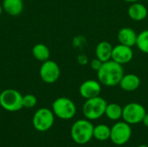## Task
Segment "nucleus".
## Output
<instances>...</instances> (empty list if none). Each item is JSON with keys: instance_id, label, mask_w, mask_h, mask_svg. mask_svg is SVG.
I'll list each match as a JSON object with an SVG mask.
<instances>
[{"instance_id": "16", "label": "nucleus", "mask_w": 148, "mask_h": 147, "mask_svg": "<svg viewBox=\"0 0 148 147\" xmlns=\"http://www.w3.org/2000/svg\"><path fill=\"white\" fill-rule=\"evenodd\" d=\"M2 6L4 11L12 16L20 15L23 10V0H3Z\"/></svg>"}, {"instance_id": "23", "label": "nucleus", "mask_w": 148, "mask_h": 147, "mask_svg": "<svg viewBox=\"0 0 148 147\" xmlns=\"http://www.w3.org/2000/svg\"><path fill=\"white\" fill-rule=\"evenodd\" d=\"M78 61L81 64H85V63H87V57L85 55H79Z\"/></svg>"}, {"instance_id": "5", "label": "nucleus", "mask_w": 148, "mask_h": 147, "mask_svg": "<svg viewBox=\"0 0 148 147\" xmlns=\"http://www.w3.org/2000/svg\"><path fill=\"white\" fill-rule=\"evenodd\" d=\"M54 114L62 120H70L76 113V107L73 101L67 97H59L52 104Z\"/></svg>"}, {"instance_id": "19", "label": "nucleus", "mask_w": 148, "mask_h": 147, "mask_svg": "<svg viewBox=\"0 0 148 147\" xmlns=\"http://www.w3.org/2000/svg\"><path fill=\"white\" fill-rule=\"evenodd\" d=\"M111 134V128L104 124L97 125L94 127V138L99 141H105L110 139Z\"/></svg>"}, {"instance_id": "14", "label": "nucleus", "mask_w": 148, "mask_h": 147, "mask_svg": "<svg viewBox=\"0 0 148 147\" xmlns=\"http://www.w3.org/2000/svg\"><path fill=\"white\" fill-rule=\"evenodd\" d=\"M113 46L110 42L107 41H102L99 42L95 49V55L102 62H108L112 59Z\"/></svg>"}, {"instance_id": "28", "label": "nucleus", "mask_w": 148, "mask_h": 147, "mask_svg": "<svg viewBox=\"0 0 148 147\" xmlns=\"http://www.w3.org/2000/svg\"><path fill=\"white\" fill-rule=\"evenodd\" d=\"M147 1H148V0H147Z\"/></svg>"}, {"instance_id": "12", "label": "nucleus", "mask_w": 148, "mask_h": 147, "mask_svg": "<svg viewBox=\"0 0 148 147\" xmlns=\"http://www.w3.org/2000/svg\"><path fill=\"white\" fill-rule=\"evenodd\" d=\"M137 36L138 35L132 28L124 27L119 30L117 37H118V41L121 44L133 47V46L136 45Z\"/></svg>"}, {"instance_id": "10", "label": "nucleus", "mask_w": 148, "mask_h": 147, "mask_svg": "<svg viewBox=\"0 0 148 147\" xmlns=\"http://www.w3.org/2000/svg\"><path fill=\"white\" fill-rule=\"evenodd\" d=\"M133 57L134 51L132 49V47L120 43L113 48L111 60L116 62L117 63H120L121 65L127 64L132 61Z\"/></svg>"}, {"instance_id": "26", "label": "nucleus", "mask_w": 148, "mask_h": 147, "mask_svg": "<svg viewBox=\"0 0 148 147\" xmlns=\"http://www.w3.org/2000/svg\"><path fill=\"white\" fill-rule=\"evenodd\" d=\"M3 6L0 4V16H1V14H2V11H3Z\"/></svg>"}, {"instance_id": "21", "label": "nucleus", "mask_w": 148, "mask_h": 147, "mask_svg": "<svg viewBox=\"0 0 148 147\" xmlns=\"http://www.w3.org/2000/svg\"><path fill=\"white\" fill-rule=\"evenodd\" d=\"M37 103V100L33 94H26L23 96V107L26 108H32Z\"/></svg>"}, {"instance_id": "6", "label": "nucleus", "mask_w": 148, "mask_h": 147, "mask_svg": "<svg viewBox=\"0 0 148 147\" xmlns=\"http://www.w3.org/2000/svg\"><path fill=\"white\" fill-rule=\"evenodd\" d=\"M55 121V114L52 110L42 107L38 109L32 120L34 127L39 132H47L49 130Z\"/></svg>"}, {"instance_id": "3", "label": "nucleus", "mask_w": 148, "mask_h": 147, "mask_svg": "<svg viewBox=\"0 0 148 147\" xmlns=\"http://www.w3.org/2000/svg\"><path fill=\"white\" fill-rule=\"evenodd\" d=\"M107 105V101L100 96L88 99L82 107L83 115L89 120H98L105 114Z\"/></svg>"}, {"instance_id": "18", "label": "nucleus", "mask_w": 148, "mask_h": 147, "mask_svg": "<svg viewBox=\"0 0 148 147\" xmlns=\"http://www.w3.org/2000/svg\"><path fill=\"white\" fill-rule=\"evenodd\" d=\"M122 111L123 107H121L119 104L110 103L107 105L105 115L111 120H118L122 118Z\"/></svg>"}, {"instance_id": "4", "label": "nucleus", "mask_w": 148, "mask_h": 147, "mask_svg": "<svg viewBox=\"0 0 148 147\" xmlns=\"http://www.w3.org/2000/svg\"><path fill=\"white\" fill-rule=\"evenodd\" d=\"M0 106L8 112L19 111L23 107V95L16 89H5L0 94Z\"/></svg>"}, {"instance_id": "22", "label": "nucleus", "mask_w": 148, "mask_h": 147, "mask_svg": "<svg viewBox=\"0 0 148 147\" xmlns=\"http://www.w3.org/2000/svg\"><path fill=\"white\" fill-rule=\"evenodd\" d=\"M102 64H103V62L101 61H100L98 58H95V59H94V60H92L90 62V67H91V68L94 69V70H95L96 72L101 68Z\"/></svg>"}, {"instance_id": "7", "label": "nucleus", "mask_w": 148, "mask_h": 147, "mask_svg": "<svg viewBox=\"0 0 148 147\" xmlns=\"http://www.w3.org/2000/svg\"><path fill=\"white\" fill-rule=\"evenodd\" d=\"M146 113V108L141 104L131 102L123 107L122 118L129 125H136L142 122Z\"/></svg>"}, {"instance_id": "9", "label": "nucleus", "mask_w": 148, "mask_h": 147, "mask_svg": "<svg viewBox=\"0 0 148 147\" xmlns=\"http://www.w3.org/2000/svg\"><path fill=\"white\" fill-rule=\"evenodd\" d=\"M40 77L41 79L48 84L56 82L61 75V70L58 64L51 60H47L42 62L40 68Z\"/></svg>"}, {"instance_id": "25", "label": "nucleus", "mask_w": 148, "mask_h": 147, "mask_svg": "<svg viewBox=\"0 0 148 147\" xmlns=\"http://www.w3.org/2000/svg\"><path fill=\"white\" fill-rule=\"evenodd\" d=\"M124 1H126V2H128V3H136V2H138L139 0H124Z\"/></svg>"}, {"instance_id": "17", "label": "nucleus", "mask_w": 148, "mask_h": 147, "mask_svg": "<svg viewBox=\"0 0 148 147\" xmlns=\"http://www.w3.org/2000/svg\"><path fill=\"white\" fill-rule=\"evenodd\" d=\"M33 56L40 62H45L49 59L50 52L49 48L43 43H37L32 49Z\"/></svg>"}, {"instance_id": "11", "label": "nucleus", "mask_w": 148, "mask_h": 147, "mask_svg": "<svg viewBox=\"0 0 148 147\" xmlns=\"http://www.w3.org/2000/svg\"><path fill=\"white\" fill-rule=\"evenodd\" d=\"M101 92V84L99 81L95 80H87L83 81L79 88V93L81 96L86 100L100 96Z\"/></svg>"}, {"instance_id": "15", "label": "nucleus", "mask_w": 148, "mask_h": 147, "mask_svg": "<svg viewBox=\"0 0 148 147\" xmlns=\"http://www.w3.org/2000/svg\"><path fill=\"white\" fill-rule=\"evenodd\" d=\"M147 7L140 3H133L128 8V16L134 21H142L147 16Z\"/></svg>"}, {"instance_id": "27", "label": "nucleus", "mask_w": 148, "mask_h": 147, "mask_svg": "<svg viewBox=\"0 0 148 147\" xmlns=\"http://www.w3.org/2000/svg\"><path fill=\"white\" fill-rule=\"evenodd\" d=\"M137 147H148L147 146H146V145H140V146H139Z\"/></svg>"}, {"instance_id": "20", "label": "nucleus", "mask_w": 148, "mask_h": 147, "mask_svg": "<svg viewBox=\"0 0 148 147\" xmlns=\"http://www.w3.org/2000/svg\"><path fill=\"white\" fill-rule=\"evenodd\" d=\"M136 46L141 52L148 54V29L143 30L138 34Z\"/></svg>"}, {"instance_id": "13", "label": "nucleus", "mask_w": 148, "mask_h": 147, "mask_svg": "<svg viewBox=\"0 0 148 147\" xmlns=\"http://www.w3.org/2000/svg\"><path fill=\"white\" fill-rule=\"evenodd\" d=\"M119 85L124 91L133 92L139 88L140 85V79L138 75L134 74L124 75Z\"/></svg>"}, {"instance_id": "8", "label": "nucleus", "mask_w": 148, "mask_h": 147, "mask_svg": "<svg viewBox=\"0 0 148 147\" xmlns=\"http://www.w3.org/2000/svg\"><path fill=\"white\" fill-rule=\"evenodd\" d=\"M132 136V128L126 121L117 122L111 128L110 139L117 146H123L127 144Z\"/></svg>"}, {"instance_id": "2", "label": "nucleus", "mask_w": 148, "mask_h": 147, "mask_svg": "<svg viewBox=\"0 0 148 147\" xmlns=\"http://www.w3.org/2000/svg\"><path fill=\"white\" fill-rule=\"evenodd\" d=\"M94 126L89 120H79L71 127V138L78 145L88 143L94 137Z\"/></svg>"}, {"instance_id": "1", "label": "nucleus", "mask_w": 148, "mask_h": 147, "mask_svg": "<svg viewBox=\"0 0 148 147\" xmlns=\"http://www.w3.org/2000/svg\"><path fill=\"white\" fill-rule=\"evenodd\" d=\"M123 75L124 70L122 65L113 60L103 62L101 68L97 71L98 81L101 85L107 87L119 85Z\"/></svg>"}, {"instance_id": "24", "label": "nucleus", "mask_w": 148, "mask_h": 147, "mask_svg": "<svg viewBox=\"0 0 148 147\" xmlns=\"http://www.w3.org/2000/svg\"><path fill=\"white\" fill-rule=\"evenodd\" d=\"M142 122H143V124L145 125V126H147V127L148 128V113H146V115H145V117H144V119H143Z\"/></svg>"}]
</instances>
